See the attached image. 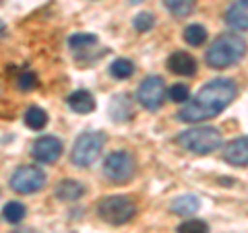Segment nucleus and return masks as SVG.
<instances>
[{
  "mask_svg": "<svg viewBox=\"0 0 248 233\" xmlns=\"http://www.w3.org/2000/svg\"><path fill=\"white\" fill-rule=\"evenodd\" d=\"M236 93L238 87L232 79H213L195 97L188 99L176 116L184 124H201L205 120H211L234 102Z\"/></svg>",
  "mask_w": 248,
  "mask_h": 233,
  "instance_id": "f257e3e1",
  "label": "nucleus"
},
{
  "mask_svg": "<svg viewBox=\"0 0 248 233\" xmlns=\"http://www.w3.org/2000/svg\"><path fill=\"white\" fill-rule=\"evenodd\" d=\"M246 56V42L238 33H221L209 45L205 54V62L215 71H223L238 64Z\"/></svg>",
  "mask_w": 248,
  "mask_h": 233,
  "instance_id": "f03ea898",
  "label": "nucleus"
},
{
  "mask_svg": "<svg viewBox=\"0 0 248 233\" xmlns=\"http://www.w3.org/2000/svg\"><path fill=\"white\" fill-rule=\"evenodd\" d=\"M176 143L188 153L209 155L221 146V132L213 126H197L180 132L176 136Z\"/></svg>",
  "mask_w": 248,
  "mask_h": 233,
  "instance_id": "7ed1b4c3",
  "label": "nucleus"
},
{
  "mask_svg": "<svg viewBox=\"0 0 248 233\" xmlns=\"http://www.w3.org/2000/svg\"><path fill=\"white\" fill-rule=\"evenodd\" d=\"M106 141H108V136L97 130H87V132H83V134H79L73 145V151H71L73 165L81 167V169L93 165V163L97 161L99 153H102Z\"/></svg>",
  "mask_w": 248,
  "mask_h": 233,
  "instance_id": "20e7f679",
  "label": "nucleus"
},
{
  "mask_svg": "<svg viewBox=\"0 0 248 233\" xmlns=\"http://www.w3.org/2000/svg\"><path fill=\"white\" fill-rule=\"evenodd\" d=\"M97 215L104 223L118 227V225H126L135 219L137 204L128 196H106L99 200Z\"/></svg>",
  "mask_w": 248,
  "mask_h": 233,
  "instance_id": "39448f33",
  "label": "nucleus"
},
{
  "mask_svg": "<svg viewBox=\"0 0 248 233\" xmlns=\"http://www.w3.org/2000/svg\"><path fill=\"white\" fill-rule=\"evenodd\" d=\"M46 186V172L40 165H21L11 175V190L17 194H33Z\"/></svg>",
  "mask_w": 248,
  "mask_h": 233,
  "instance_id": "423d86ee",
  "label": "nucleus"
},
{
  "mask_svg": "<svg viewBox=\"0 0 248 233\" xmlns=\"http://www.w3.org/2000/svg\"><path fill=\"white\" fill-rule=\"evenodd\" d=\"M104 175L112 184H124L135 175V159L128 151H114L104 161Z\"/></svg>",
  "mask_w": 248,
  "mask_h": 233,
  "instance_id": "0eeeda50",
  "label": "nucleus"
},
{
  "mask_svg": "<svg viewBox=\"0 0 248 233\" xmlns=\"http://www.w3.org/2000/svg\"><path fill=\"white\" fill-rule=\"evenodd\" d=\"M166 83L161 76H145L143 83L139 85L137 89V102L141 103L145 110L149 112H157L161 105H164V99H166Z\"/></svg>",
  "mask_w": 248,
  "mask_h": 233,
  "instance_id": "6e6552de",
  "label": "nucleus"
},
{
  "mask_svg": "<svg viewBox=\"0 0 248 233\" xmlns=\"http://www.w3.org/2000/svg\"><path fill=\"white\" fill-rule=\"evenodd\" d=\"M62 155V141L56 136H40L31 145V157L37 163H54Z\"/></svg>",
  "mask_w": 248,
  "mask_h": 233,
  "instance_id": "1a4fd4ad",
  "label": "nucleus"
},
{
  "mask_svg": "<svg viewBox=\"0 0 248 233\" xmlns=\"http://www.w3.org/2000/svg\"><path fill=\"white\" fill-rule=\"evenodd\" d=\"M223 161L236 167L248 165V136H238L223 146Z\"/></svg>",
  "mask_w": 248,
  "mask_h": 233,
  "instance_id": "9d476101",
  "label": "nucleus"
},
{
  "mask_svg": "<svg viewBox=\"0 0 248 233\" xmlns=\"http://www.w3.org/2000/svg\"><path fill=\"white\" fill-rule=\"evenodd\" d=\"M168 68H170V73H174L178 76H195L197 74V60H195V56H190L188 52L178 50L174 54H170Z\"/></svg>",
  "mask_w": 248,
  "mask_h": 233,
  "instance_id": "9b49d317",
  "label": "nucleus"
},
{
  "mask_svg": "<svg viewBox=\"0 0 248 233\" xmlns=\"http://www.w3.org/2000/svg\"><path fill=\"white\" fill-rule=\"evenodd\" d=\"M226 23L238 31L248 29V0H234L226 11Z\"/></svg>",
  "mask_w": 248,
  "mask_h": 233,
  "instance_id": "f8f14e48",
  "label": "nucleus"
},
{
  "mask_svg": "<svg viewBox=\"0 0 248 233\" xmlns=\"http://www.w3.org/2000/svg\"><path fill=\"white\" fill-rule=\"evenodd\" d=\"M108 114L114 122H128L133 118V103L126 93H118L112 97L110 105H108Z\"/></svg>",
  "mask_w": 248,
  "mask_h": 233,
  "instance_id": "ddd939ff",
  "label": "nucleus"
},
{
  "mask_svg": "<svg viewBox=\"0 0 248 233\" xmlns=\"http://www.w3.org/2000/svg\"><path fill=\"white\" fill-rule=\"evenodd\" d=\"M66 103L75 114H91L93 110H95V105H97L95 97H93L89 91H85V89H79V91L71 93V95L66 97Z\"/></svg>",
  "mask_w": 248,
  "mask_h": 233,
  "instance_id": "4468645a",
  "label": "nucleus"
},
{
  "mask_svg": "<svg viewBox=\"0 0 248 233\" xmlns=\"http://www.w3.org/2000/svg\"><path fill=\"white\" fill-rule=\"evenodd\" d=\"M58 200H64V203H71V200H79L85 194V186L79 180H62L56 190H54Z\"/></svg>",
  "mask_w": 248,
  "mask_h": 233,
  "instance_id": "2eb2a0df",
  "label": "nucleus"
},
{
  "mask_svg": "<svg viewBox=\"0 0 248 233\" xmlns=\"http://www.w3.org/2000/svg\"><path fill=\"white\" fill-rule=\"evenodd\" d=\"M199 198L197 196H192V194H184V196H178L174 203H172V213L176 215H180V217H190V215H195L199 211Z\"/></svg>",
  "mask_w": 248,
  "mask_h": 233,
  "instance_id": "dca6fc26",
  "label": "nucleus"
},
{
  "mask_svg": "<svg viewBox=\"0 0 248 233\" xmlns=\"http://www.w3.org/2000/svg\"><path fill=\"white\" fill-rule=\"evenodd\" d=\"M110 74L114 76V79H118V81L130 79V76L135 74L133 60H128V58H116L112 64H110Z\"/></svg>",
  "mask_w": 248,
  "mask_h": 233,
  "instance_id": "f3484780",
  "label": "nucleus"
},
{
  "mask_svg": "<svg viewBox=\"0 0 248 233\" xmlns=\"http://www.w3.org/2000/svg\"><path fill=\"white\" fill-rule=\"evenodd\" d=\"M23 120H25V124L31 130H42V128H46V124H48V114H46L42 107L31 105L25 112V116H23Z\"/></svg>",
  "mask_w": 248,
  "mask_h": 233,
  "instance_id": "a211bd4d",
  "label": "nucleus"
},
{
  "mask_svg": "<svg viewBox=\"0 0 248 233\" xmlns=\"http://www.w3.org/2000/svg\"><path fill=\"white\" fill-rule=\"evenodd\" d=\"M207 40V29L203 25H199V23H195V25H188L184 29V42L192 45V48H199V45H203Z\"/></svg>",
  "mask_w": 248,
  "mask_h": 233,
  "instance_id": "6ab92c4d",
  "label": "nucleus"
},
{
  "mask_svg": "<svg viewBox=\"0 0 248 233\" xmlns=\"http://www.w3.org/2000/svg\"><path fill=\"white\" fill-rule=\"evenodd\" d=\"M95 44H97V37L93 33H75L68 37V45H71L73 52H87Z\"/></svg>",
  "mask_w": 248,
  "mask_h": 233,
  "instance_id": "aec40b11",
  "label": "nucleus"
},
{
  "mask_svg": "<svg viewBox=\"0 0 248 233\" xmlns=\"http://www.w3.org/2000/svg\"><path fill=\"white\" fill-rule=\"evenodd\" d=\"M197 0H164L166 9L174 15V17H188L195 11Z\"/></svg>",
  "mask_w": 248,
  "mask_h": 233,
  "instance_id": "412c9836",
  "label": "nucleus"
},
{
  "mask_svg": "<svg viewBox=\"0 0 248 233\" xmlns=\"http://www.w3.org/2000/svg\"><path fill=\"white\" fill-rule=\"evenodd\" d=\"M25 215H27V208L23 206L21 203H17V200H13V203L4 204V208H2L4 221H6V223H13V225L21 223L23 219H25Z\"/></svg>",
  "mask_w": 248,
  "mask_h": 233,
  "instance_id": "4be33fe9",
  "label": "nucleus"
},
{
  "mask_svg": "<svg viewBox=\"0 0 248 233\" xmlns=\"http://www.w3.org/2000/svg\"><path fill=\"white\" fill-rule=\"evenodd\" d=\"M17 87L21 91H25V93L33 91L37 87V74L33 71H27V68H25V71H21L17 74Z\"/></svg>",
  "mask_w": 248,
  "mask_h": 233,
  "instance_id": "5701e85b",
  "label": "nucleus"
},
{
  "mask_svg": "<svg viewBox=\"0 0 248 233\" xmlns=\"http://www.w3.org/2000/svg\"><path fill=\"white\" fill-rule=\"evenodd\" d=\"M168 97H170V102H174V103H186L190 99V91L184 83H176L170 87Z\"/></svg>",
  "mask_w": 248,
  "mask_h": 233,
  "instance_id": "b1692460",
  "label": "nucleus"
},
{
  "mask_svg": "<svg viewBox=\"0 0 248 233\" xmlns=\"http://www.w3.org/2000/svg\"><path fill=\"white\" fill-rule=\"evenodd\" d=\"M178 233H209V225L201 219H186L178 225Z\"/></svg>",
  "mask_w": 248,
  "mask_h": 233,
  "instance_id": "393cba45",
  "label": "nucleus"
},
{
  "mask_svg": "<svg viewBox=\"0 0 248 233\" xmlns=\"http://www.w3.org/2000/svg\"><path fill=\"white\" fill-rule=\"evenodd\" d=\"M153 25H155V17L151 13H139L133 19V27L139 31V33H145V31L153 29Z\"/></svg>",
  "mask_w": 248,
  "mask_h": 233,
  "instance_id": "a878e982",
  "label": "nucleus"
},
{
  "mask_svg": "<svg viewBox=\"0 0 248 233\" xmlns=\"http://www.w3.org/2000/svg\"><path fill=\"white\" fill-rule=\"evenodd\" d=\"M13 233H37L35 229H31V227H25V229H15Z\"/></svg>",
  "mask_w": 248,
  "mask_h": 233,
  "instance_id": "bb28decb",
  "label": "nucleus"
},
{
  "mask_svg": "<svg viewBox=\"0 0 248 233\" xmlns=\"http://www.w3.org/2000/svg\"><path fill=\"white\" fill-rule=\"evenodd\" d=\"M4 29H6V25H4V21H2V19H0V35H2V33H4Z\"/></svg>",
  "mask_w": 248,
  "mask_h": 233,
  "instance_id": "cd10ccee",
  "label": "nucleus"
},
{
  "mask_svg": "<svg viewBox=\"0 0 248 233\" xmlns=\"http://www.w3.org/2000/svg\"><path fill=\"white\" fill-rule=\"evenodd\" d=\"M130 2H133V4H137V2H141V0H130Z\"/></svg>",
  "mask_w": 248,
  "mask_h": 233,
  "instance_id": "c85d7f7f",
  "label": "nucleus"
}]
</instances>
